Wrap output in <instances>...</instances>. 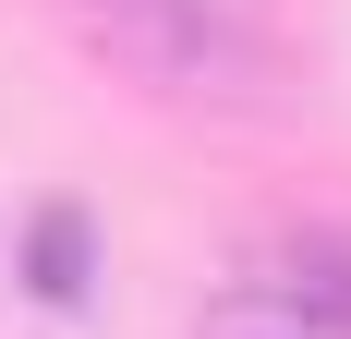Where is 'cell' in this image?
I'll return each instance as SVG.
<instances>
[{"instance_id":"7a4b0ae2","label":"cell","mask_w":351,"mask_h":339,"mask_svg":"<svg viewBox=\"0 0 351 339\" xmlns=\"http://www.w3.org/2000/svg\"><path fill=\"white\" fill-rule=\"evenodd\" d=\"M267 303H279L291 327H327V339H351V231L291 242V255H279V279H267Z\"/></svg>"},{"instance_id":"6da1fadb","label":"cell","mask_w":351,"mask_h":339,"mask_svg":"<svg viewBox=\"0 0 351 339\" xmlns=\"http://www.w3.org/2000/svg\"><path fill=\"white\" fill-rule=\"evenodd\" d=\"M61 12L85 25L97 61H121L158 97H243L254 85V36L230 0H61Z\"/></svg>"},{"instance_id":"3957f363","label":"cell","mask_w":351,"mask_h":339,"mask_svg":"<svg viewBox=\"0 0 351 339\" xmlns=\"http://www.w3.org/2000/svg\"><path fill=\"white\" fill-rule=\"evenodd\" d=\"M218 339H303V327H291V315L254 291V303H230V315H218Z\"/></svg>"}]
</instances>
